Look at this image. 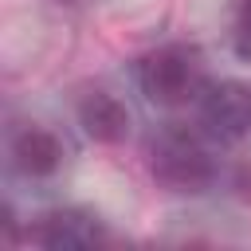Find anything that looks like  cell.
Instances as JSON below:
<instances>
[{
	"label": "cell",
	"mask_w": 251,
	"mask_h": 251,
	"mask_svg": "<svg viewBox=\"0 0 251 251\" xmlns=\"http://www.w3.org/2000/svg\"><path fill=\"white\" fill-rule=\"evenodd\" d=\"M137 82H141L145 98L157 102V106H180L188 98H200V90L208 86V78H204V55L192 43L153 47L137 63Z\"/></svg>",
	"instance_id": "cell-1"
},
{
	"label": "cell",
	"mask_w": 251,
	"mask_h": 251,
	"mask_svg": "<svg viewBox=\"0 0 251 251\" xmlns=\"http://www.w3.org/2000/svg\"><path fill=\"white\" fill-rule=\"evenodd\" d=\"M149 173L169 192H204L216 180V157L196 133L173 126L149 141Z\"/></svg>",
	"instance_id": "cell-2"
},
{
	"label": "cell",
	"mask_w": 251,
	"mask_h": 251,
	"mask_svg": "<svg viewBox=\"0 0 251 251\" xmlns=\"http://www.w3.org/2000/svg\"><path fill=\"white\" fill-rule=\"evenodd\" d=\"M200 122L220 141H239L251 133V82L224 78L200 90Z\"/></svg>",
	"instance_id": "cell-3"
},
{
	"label": "cell",
	"mask_w": 251,
	"mask_h": 251,
	"mask_svg": "<svg viewBox=\"0 0 251 251\" xmlns=\"http://www.w3.org/2000/svg\"><path fill=\"white\" fill-rule=\"evenodd\" d=\"M31 243L39 247H94L106 239L102 224L90 216V212H78V208H55V212H43L35 220V227L27 231Z\"/></svg>",
	"instance_id": "cell-4"
},
{
	"label": "cell",
	"mask_w": 251,
	"mask_h": 251,
	"mask_svg": "<svg viewBox=\"0 0 251 251\" xmlns=\"http://www.w3.org/2000/svg\"><path fill=\"white\" fill-rule=\"evenodd\" d=\"M78 126L90 141L98 145H118L126 141L129 133V110L122 98L106 94V90H90L82 102H78Z\"/></svg>",
	"instance_id": "cell-5"
},
{
	"label": "cell",
	"mask_w": 251,
	"mask_h": 251,
	"mask_svg": "<svg viewBox=\"0 0 251 251\" xmlns=\"http://www.w3.org/2000/svg\"><path fill=\"white\" fill-rule=\"evenodd\" d=\"M12 157H16V169L27 173V176H51L59 173L63 165V141L43 129V126H27L12 137Z\"/></svg>",
	"instance_id": "cell-6"
},
{
	"label": "cell",
	"mask_w": 251,
	"mask_h": 251,
	"mask_svg": "<svg viewBox=\"0 0 251 251\" xmlns=\"http://www.w3.org/2000/svg\"><path fill=\"white\" fill-rule=\"evenodd\" d=\"M231 47H235V55H239V59H251V0H239V8H235Z\"/></svg>",
	"instance_id": "cell-7"
},
{
	"label": "cell",
	"mask_w": 251,
	"mask_h": 251,
	"mask_svg": "<svg viewBox=\"0 0 251 251\" xmlns=\"http://www.w3.org/2000/svg\"><path fill=\"white\" fill-rule=\"evenodd\" d=\"M59 4H78V0H59Z\"/></svg>",
	"instance_id": "cell-8"
}]
</instances>
